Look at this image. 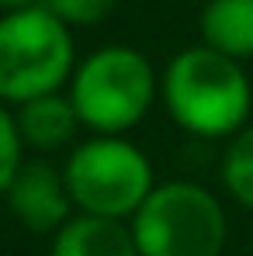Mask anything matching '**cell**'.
<instances>
[{
  "label": "cell",
  "mask_w": 253,
  "mask_h": 256,
  "mask_svg": "<svg viewBox=\"0 0 253 256\" xmlns=\"http://www.w3.org/2000/svg\"><path fill=\"white\" fill-rule=\"evenodd\" d=\"M163 104L170 118L198 138H236L250 118L253 86L236 59L194 45L167 62Z\"/></svg>",
  "instance_id": "cell-1"
},
{
  "label": "cell",
  "mask_w": 253,
  "mask_h": 256,
  "mask_svg": "<svg viewBox=\"0 0 253 256\" xmlns=\"http://www.w3.org/2000/svg\"><path fill=\"white\" fill-rule=\"evenodd\" d=\"M73 35L45 7L0 14V100L28 104L73 80Z\"/></svg>",
  "instance_id": "cell-2"
},
{
  "label": "cell",
  "mask_w": 253,
  "mask_h": 256,
  "mask_svg": "<svg viewBox=\"0 0 253 256\" xmlns=\"http://www.w3.org/2000/svg\"><path fill=\"white\" fill-rule=\"evenodd\" d=\"M156 73L149 59L128 45H104L77 62L70 100L90 132L125 135L153 108Z\"/></svg>",
  "instance_id": "cell-3"
},
{
  "label": "cell",
  "mask_w": 253,
  "mask_h": 256,
  "mask_svg": "<svg viewBox=\"0 0 253 256\" xmlns=\"http://www.w3.org/2000/svg\"><path fill=\"white\" fill-rule=\"evenodd\" d=\"M66 187L77 214H97L125 222L153 194V163L125 135H94L80 142L66 166Z\"/></svg>",
  "instance_id": "cell-4"
},
{
  "label": "cell",
  "mask_w": 253,
  "mask_h": 256,
  "mask_svg": "<svg viewBox=\"0 0 253 256\" xmlns=\"http://www.w3.org/2000/svg\"><path fill=\"white\" fill-rule=\"evenodd\" d=\"M139 256H222L225 208L208 187L194 180L156 184L132 218Z\"/></svg>",
  "instance_id": "cell-5"
},
{
  "label": "cell",
  "mask_w": 253,
  "mask_h": 256,
  "mask_svg": "<svg viewBox=\"0 0 253 256\" xmlns=\"http://www.w3.org/2000/svg\"><path fill=\"white\" fill-rule=\"evenodd\" d=\"M4 198L11 214L39 236H56L73 218V198L66 176L45 160H25V166L18 170Z\"/></svg>",
  "instance_id": "cell-6"
},
{
  "label": "cell",
  "mask_w": 253,
  "mask_h": 256,
  "mask_svg": "<svg viewBox=\"0 0 253 256\" xmlns=\"http://www.w3.org/2000/svg\"><path fill=\"white\" fill-rule=\"evenodd\" d=\"M18 118V132H21V142L28 149H39V152H56V149H66L77 132H80V114L70 100V94H45L35 97L28 104H21L14 111Z\"/></svg>",
  "instance_id": "cell-7"
},
{
  "label": "cell",
  "mask_w": 253,
  "mask_h": 256,
  "mask_svg": "<svg viewBox=\"0 0 253 256\" xmlns=\"http://www.w3.org/2000/svg\"><path fill=\"white\" fill-rule=\"evenodd\" d=\"M52 256H139V246L125 222L73 214L52 236Z\"/></svg>",
  "instance_id": "cell-8"
},
{
  "label": "cell",
  "mask_w": 253,
  "mask_h": 256,
  "mask_svg": "<svg viewBox=\"0 0 253 256\" xmlns=\"http://www.w3.org/2000/svg\"><path fill=\"white\" fill-rule=\"evenodd\" d=\"M201 38L229 59L253 56V0H208L201 10Z\"/></svg>",
  "instance_id": "cell-9"
},
{
  "label": "cell",
  "mask_w": 253,
  "mask_h": 256,
  "mask_svg": "<svg viewBox=\"0 0 253 256\" xmlns=\"http://www.w3.org/2000/svg\"><path fill=\"white\" fill-rule=\"evenodd\" d=\"M222 184L239 204L253 208V125H246L229 142L222 156Z\"/></svg>",
  "instance_id": "cell-10"
},
{
  "label": "cell",
  "mask_w": 253,
  "mask_h": 256,
  "mask_svg": "<svg viewBox=\"0 0 253 256\" xmlns=\"http://www.w3.org/2000/svg\"><path fill=\"white\" fill-rule=\"evenodd\" d=\"M21 166H25V142L18 132V118L0 100V194H7Z\"/></svg>",
  "instance_id": "cell-11"
},
{
  "label": "cell",
  "mask_w": 253,
  "mask_h": 256,
  "mask_svg": "<svg viewBox=\"0 0 253 256\" xmlns=\"http://www.w3.org/2000/svg\"><path fill=\"white\" fill-rule=\"evenodd\" d=\"M45 7L66 24V28H90V24H101L115 0H42Z\"/></svg>",
  "instance_id": "cell-12"
},
{
  "label": "cell",
  "mask_w": 253,
  "mask_h": 256,
  "mask_svg": "<svg viewBox=\"0 0 253 256\" xmlns=\"http://www.w3.org/2000/svg\"><path fill=\"white\" fill-rule=\"evenodd\" d=\"M42 0H0V10L11 14V10H25V7H39Z\"/></svg>",
  "instance_id": "cell-13"
}]
</instances>
